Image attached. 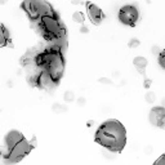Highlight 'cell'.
I'll return each instance as SVG.
<instances>
[{
    "label": "cell",
    "mask_w": 165,
    "mask_h": 165,
    "mask_svg": "<svg viewBox=\"0 0 165 165\" xmlns=\"http://www.w3.org/2000/svg\"><path fill=\"white\" fill-rule=\"evenodd\" d=\"M153 165H165V155L160 156L155 162H153Z\"/></svg>",
    "instance_id": "cell-20"
},
{
    "label": "cell",
    "mask_w": 165,
    "mask_h": 165,
    "mask_svg": "<svg viewBox=\"0 0 165 165\" xmlns=\"http://www.w3.org/2000/svg\"><path fill=\"white\" fill-rule=\"evenodd\" d=\"M148 120L153 126L162 128L165 125V107H162V106L153 107L150 111Z\"/></svg>",
    "instance_id": "cell-6"
},
{
    "label": "cell",
    "mask_w": 165,
    "mask_h": 165,
    "mask_svg": "<svg viewBox=\"0 0 165 165\" xmlns=\"http://www.w3.org/2000/svg\"><path fill=\"white\" fill-rule=\"evenodd\" d=\"M145 101H146L147 103H155V101H156L155 93H153V92H147V93L145 94Z\"/></svg>",
    "instance_id": "cell-14"
},
{
    "label": "cell",
    "mask_w": 165,
    "mask_h": 165,
    "mask_svg": "<svg viewBox=\"0 0 165 165\" xmlns=\"http://www.w3.org/2000/svg\"><path fill=\"white\" fill-rule=\"evenodd\" d=\"M161 106L165 107V98H162V100H161Z\"/></svg>",
    "instance_id": "cell-25"
},
{
    "label": "cell",
    "mask_w": 165,
    "mask_h": 165,
    "mask_svg": "<svg viewBox=\"0 0 165 165\" xmlns=\"http://www.w3.org/2000/svg\"><path fill=\"white\" fill-rule=\"evenodd\" d=\"M30 143H31L32 147H36V143H38V142H36V137H32V139H31Z\"/></svg>",
    "instance_id": "cell-24"
},
{
    "label": "cell",
    "mask_w": 165,
    "mask_h": 165,
    "mask_svg": "<svg viewBox=\"0 0 165 165\" xmlns=\"http://www.w3.org/2000/svg\"><path fill=\"white\" fill-rule=\"evenodd\" d=\"M85 103H86V100H85V98H78V106H85Z\"/></svg>",
    "instance_id": "cell-21"
},
{
    "label": "cell",
    "mask_w": 165,
    "mask_h": 165,
    "mask_svg": "<svg viewBox=\"0 0 165 165\" xmlns=\"http://www.w3.org/2000/svg\"><path fill=\"white\" fill-rule=\"evenodd\" d=\"M10 44V34L9 31L5 28V26L2 25V32H0V45L2 47H5Z\"/></svg>",
    "instance_id": "cell-11"
},
{
    "label": "cell",
    "mask_w": 165,
    "mask_h": 165,
    "mask_svg": "<svg viewBox=\"0 0 165 165\" xmlns=\"http://www.w3.org/2000/svg\"><path fill=\"white\" fill-rule=\"evenodd\" d=\"M56 85H57V83L53 80V78L48 71H40V74L38 76V86L39 88H41L44 90H52Z\"/></svg>",
    "instance_id": "cell-7"
},
{
    "label": "cell",
    "mask_w": 165,
    "mask_h": 165,
    "mask_svg": "<svg viewBox=\"0 0 165 165\" xmlns=\"http://www.w3.org/2000/svg\"><path fill=\"white\" fill-rule=\"evenodd\" d=\"M95 142L111 152H120L126 143V131L117 120H107L95 131Z\"/></svg>",
    "instance_id": "cell-1"
},
{
    "label": "cell",
    "mask_w": 165,
    "mask_h": 165,
    "mask_svg": "<svg viewBox=\"0 0 165 165\" xmlns=\"http://www.w3.org/2000/svg\"><path fill=\"white\" fill-rule=\"evenodd\" d=\"M98 81H100L101 84H103V85H111V84H112V80L108 79V78H101Z\"/></svg>",
    "instance_id": "cell-19"
},
{
    "label": "cell",
    "mask_w": 165,
    "mask_h": 165,
    "mask_svg": "<svg viewBox=\"0 0 165 165\" xmlns=\"http://www.w3.org/2000/svg\"><path fill=\"white\" fill-rule=\"evenodd\" d=\"M31 148H32V146H31L30 142H27L26 139L21 141L18 145H16L12 150H10L9 156L5 157V159H3L4 164L5 165H13V164L21 161L31 151Z\"/></svg>",
    "instance_id": "cell-3"
},
{
    "label": "cell",
    "mask_w": 165,
    "mask_h": 165,
    "mask_svg": "<svg viewBox=\"0 0 165 165\" xmlns=\"http://www.w3.org/2000/svg\"><path fill=\"white\" fill-rule=\"evenodd\" d=\"M133 63H134V66H136V69L138 70V72H139V74H143L145 70H146V67H147L148 61H147V58H145V57H136V58L133 59Z\"/></svg>",
    "instance_id": "cell-10"
},
{
    "label": "cell",
    "mask_w": 165,
    "mask_h": 165,
    "mask_svg": "<svg viewBox=\"0 0 165 165\" xmlns=\"http://www.w3.org/2000/svg\"><path fill=\"white\" fill-rule=\"evenodd\" d=\"M52 110L56 114H62V112H66L67 111V107H66L64 105H62V103H54L53 105V107H52Z\"/></svg>",
    "instance_id": "cell-12"
},
{
    "label": "cell",
    "mask_w": 165,
    "mask_h": 165,
    "mask_svg": "<svg viewBox=\"0 0 165 165\" xmlns=\"http://www.w3.org/2000/svg\"><path fill=\"white\" fill-rule=\"evenodd\" d=\"M161 52H162V49L159 47V45H153L152 48H151V53L153 54V56H160V54H161Z\"/></svg>",
    "instance_id": "cell-17"
},
{
    "label": "cell",
    "mask_w": 165,
    "mask_h": 165,
    "mask_svg": "<svg viewBox=\"0 0 165 165\" xmlns=\"http://www.w3.org/2000/svg\"><path fill=\"white\" fill-rule=\"evenodd\" d=\"M63 70H64V62H63V57L62 53H58L54 56V58L52 59V62L49 63V66L47 67L45 71H48L50 74V76L53 78V80L58 83L63 75Z\"/></svg>",
    "instance_id": "cell-5"
},
{
    "label": "cell",
    "mask_w": 165,
    "mask_h": 165,
    "mask_svg": "<svg viewBox=\"0 0 165 165\" xmlns=\"http://www.w3.org/2000/svg\"><path fill=\"white\" fill-rule=\"evenodd\" d=\"M22 8L25 9V12L30 17L32 22H38L45 16H52L56 14L53 12L52 7L45 3V2H35V0H27V2L22 3Z\"/></svg>",
    "instance_id": "cell-2"
},
{
    "label": "cell",
    "mask_w": 165,
    "mask_h": 165,
    "mask_svg": "<svg viewBox=\"0 0 165 165\" xmlns=\"http://www.w3.org/2000/svg\"><path fill=\"white\" fill-rule=\"evenodd\" d=\"M23 136H22L18 130H10L9 133L7 134L5 137V146L9 148V150H12L16 145H18L21 141H23Z\"/></svg>",
    "instance_id": "cell-9"
},
{
    "label": "cell",
    "mask_w": 165,
    "mask_h": 165,
    "mask_svg": "<svg viewBox=\"0 0 165 165\" xmlns=\"http://www.w3.org/2000/svg\"><path fill=\"white\" fill-rule=\"evenodd\" d=\"M159 63H160V66L165 70V49H162V52H161V54L159 56Z\"/></svg>",
    "instance_id": "cell-18"
},
{
    "label": "cell",
    "mask_w": 165,
    "mask_h": 165,
    "mask_svg": "<svg viewBox=\"0 0 165 165\" xmlns=\"http://www.w3.org/2000/svg\"><path fill=\"white\" fill-rule=\"evenodd\" d=\"M80 32H81V34H88V32H89V30H88V27H86V26H84V25H83V26L80 27Z\"/></svg>",
    "instance_id": "cell-22"
},
{
    "label": "cell",
    "mask_w": 165,
    "mask_h": 165,
    "mask_svg": "<svg viewBox=\"0 0 165 165\" xmlns=\"http://www.w3.org/2000/svg\"><path fill=\"white\" fill-rule=\"evenodd\" d=\"M86 8H88V16H89L92 23L100 25L102 19L105 18V14L102 13V10L93 3H86Z\"/></svg>",
    "instance_id": "cell-8"
},
{
    "label": "cell",
    "mask_w": 165,
    "mask_h": 165,
    "mask_svg": "<svg viewBox=\"0 0 165 165\" xmlns=\"http://www.w3.org/2000/svg\"><path fill=\"white\" fill-rule=\"evenodd\" d=\"M139 40L137 39V38H133V39H130L129 40V43H128V45H129V48H131V49H133V48H138L139 47Z\"/></svg>",
    "instance_id": "cell-16"
},
{
    "label": "cell",
    "mask_w": 165,
    "mask_h": 165,
    "mask_svg": "<svg viewBox=\"0 0 165 165\" xmlns=\"http://www.w3.org/2000/svg\"><path fill=\"white\" fill-rule=\"evenodd\" d=\"M63 100H64V102H72V101L75 100V93L71 92V90L64 92V94H63Z\"/></svg>",
    "instance_id": "cell-15"
},
{
    "label": "cell",
    "mask_w": 165,
    "mask_h": 165,
    "mask_svg": "<svg viewBox=\"0 0 165 165\" xmlns=\"http://www.w3.org/2000/svg\"><path fill=\"white\" fill-rule=\"evenodd\" d=\"M72 19L76 22V23H84V14H83V12H75L74 14H72Z\"/></svg>",
    "instance_id": "cell-13"
},
{
    "label": "cell",
    "mask_w": 165,
    "mask_h": 165,
    "mask_svg": "<svg viewBox=\"0 0 165 165\" xmlns=\"http://www.w3.org/2000/svg\"><path fill=\"white\" fill-rule=\"evenodd\" d=\"M139 19V12L134 5H124L119 10V21L126 26H136Z\"/></svg>",
    "instance_id": "cell-4"
},
{
    "label": "cell",
    "mask_w": 165,
    "mask_h": 165,
    "mask_svg": "<svg viewBox=\"0 0 165 165\" xmlns=\"http://www.w3.org/2000/svg\"><path fill=\"white\" fill-rule=\"evenodd\" d=\"M151 83H152V81H151L150 79H146L145 83H143V86H145V88H150V86H151Z\"/></svg>",
    "instance_id": "cell-23"
},
{
    "label": "cell",
    "mask_w": 165,
    "mask_h": 165,
    "mask_svg": "<svg viewBox=\"0 0 165 165\" xmlns=\"http://www.w3.org/2000/svg\"><path fill=\"white\" fill-rule=\"evenodd\" d=\"M162 129H165V125H164V126H162Z\"/></svg>",
    "instance_id": "cell-26"
}]
</instances>
